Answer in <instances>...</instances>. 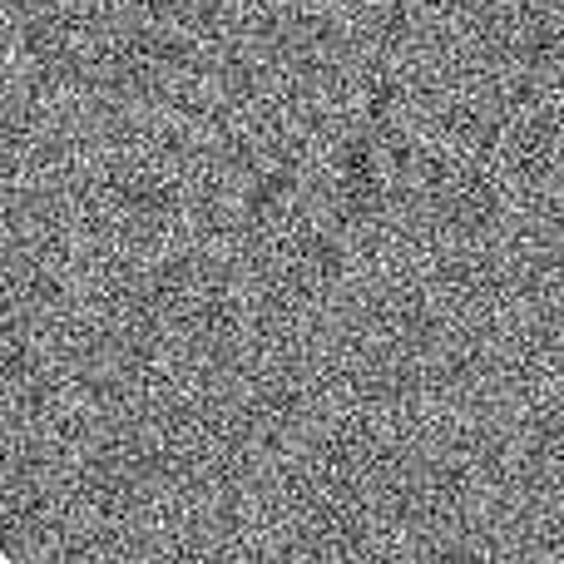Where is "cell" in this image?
I'll use <instances>...</instances> for the list:
<instances>
[{
	"label": "cell",
	"instance_id": "cell-1",
	"mask_svg": "<svg viewBox=\"0 0 564 564\" xmlns=\"http://www.w3.org/2000/svg\"><path fill=\"white\" fill-rule=\"evenodd\" d=\"M0 564H15V560H10V555H6V550H0Z\"/></svg>",
	"mask_w": 564,
	"mask_h": 564
}]
</instances>
